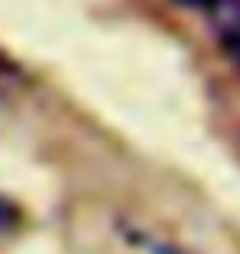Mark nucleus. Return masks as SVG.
<instances>
[{"instance_id":"nucleus-1","label":"nucleus","mask_w":240,"mask_h":254,"mask_svg":"<svg viewBox=\"0 0 240 254\" xmlns=\"http://www.w3.org/2000/svg\"><path fill=\"white\" fill-rule=\"evenodd\" d=\"M13 225H17V208L0 198V238L7 235V231H13Z\"/></svg>"},{"instance_id":"nucleus-2","label":"nucleus","mask_w":240,"mask_h":254,"mask_svg":"<svg viewBox=\"0 0 240 254\" xmlns=\"http://www.w3.org/2000/svg\"><path fill=\"white\" fill-rule=\"evenodd\" d=\"M10 73H13V69H10V63L3 57H0V89H3V86L10 83Z\"/></svg>"}]
</instances>
